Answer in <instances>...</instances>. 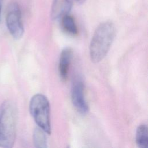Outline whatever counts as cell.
Here are the masks:
<instances>
[{
  "mask_svg": "<svg viewBox=\"0 0 148 148\" xmlns=\"http://www.w3.org/2000/svg\"><path fill=\"white\" fill-rule=\"evenodd\" d=\"M116 35L114 24L106 21L95 29L90 45V56L92 62L98 63L107 55Z\"/></svg>",
  "mask_w": 148,
  "mask_h": 148,
  "instance_id": "6da1fadb",
  "label": "cell"
},
{
  "mask_svg": "<svg viewBox=\"0 0 148 148\" xmlns=\"http://www.w3.org/2000/svg\"><path fill=\"white\" fill-rule=\"evenodd\" d=\"M17 108L10 101L0 105V147H13L16 136Z\"/></svg>",
  "mask_w": 148,
  "mask_h": 148,
  "instance_id": "7a4b0ae2",
  "label": "cell"
},
{
  "mask_svg": "<svg viewBox=\"0 0 148 148\" xmlns=\"http://www.w3.org/2000/svg\"><path fill=\"white\" fill-rule=\"evenodd\" d=\"M30 113L39 128L46 133H51L49 102L43 94H36L29 102Z\"/></svg>",
  "mask_w": 148,
  "mask_h": 148,
  "instance_id": "3957f363",
  "label": "cell"
},
{
  "mask_svg": "<svg viewBox=\"0 0 148 148\" xmlns=\"http://www.w3.org/2000/svg\"><path fill=\"white\" fill-rule=\"evenodd\" d=\"M8 29L15 39H20L24 34V27L21 20V14L18 5L16 2L10 3L6 16Z\"/></svg>",
  "mask_w": 148,
  "mask_h": 148,
  "instance_id": "277c9868",
  "label": "cell"
},
{
  "mask_svg": "<svg viewBox=\"0 0 148 148\" xmlns=\"http://www.w3.org/2000/svg\"><path fill=\"white\" fill-rule=\"evenodd\" d=\"M71 99L73 106L82 114L88 112V106L84 94V85L80 79H76L73 83L71 91Z\"/></svg>",
  "mask_w": 148,
  "mask_h": 148,
  "instance_id": "5b68a950",
  "label": "cell"
},
{
  "mask_svg": "<svg viewBox=\"0 0 148 148\" xmlns=\"http://www.w3.org/2000/svg\"><path fill=\"white\" fill-rule=\"evenodd\" d=\"M72 6V0H53L50 16L53 20L62 18L68 14Z\"/></svg>",
  "mask_w": 148,
  "mask_h": 148,
  "instance_id": "8992f818",
  "label": "cell"
},
{
  "mask_svg": "<svg viewBox=\"0 0 148 148\" xmlns=\"http://www.w3.org/2000/svg\"><path fill=\"white\" fill-rule=\"evenodd\" d=\"M72 57V50L71 47H65L61 51L59 60L58 71L60 76L62 80L65 81L67 79Z\"/></svg>",
  "mask_w": 148,
  "mask_h": 148,
  "instance_id": "52a82bcc",
  "label": "cell"
},
{
  "mask_svg": "<svg viewBox=\"0 0 148 148\" xmlns=\"http://www.w3.org/2000/svg\"><path fill=\"white\" fill-rule=\"evenodd\" d=\"M136 143L140 148H146L148 146V128L146 124L139 125L136 132Z\"/></svg>",
  "mask_w": 148,
  "mask_h": 148,
  "instance_id": "ba28073f",
  "label": "cell"
},
{
  "mask_svg": "<svg viewBox=\"0 0 148 148\" xmlns=\"http://www.w3.org/2000/svg\"><path fill=\"white\" fill-rule=\"evenodd\" d=\"M62 25L64 29L68 34L75 35L78 33V29L73 18L66 14L62 18Z\"/></svg>",
  "mask_w": 148,
  "mask_h": 148,
  "instance_id": "9c48e42d",
  "label": "cell"
},
{
  "mask_svg": "<svg viewBox=\"0 0 148 148\" xmlns=\"http://www.w3.org/2000/svg\"><path fill=\"white\" fill-rule=\"evenodd\" d=\"M45 133L39 127L35 129L33 134V140L36 147L46 148L47 147V139Z\"/></svg>",
  "mask_w": 148,
  "mask_h": 148,
  "instance_id": "30bf717a",
  "label": "cell"
},
{
  "mask_svg": "<svg viewBox=\"0 0 148 148\" xmlns=\"http://www.w3.org/2000/svg\"><path fill=\"white\" fill-rule=\"evenodd\" d=\"M77 3H83L86 0H75Z\"/></svg>",
  "mask_w": 148,
  "mask_h": 148,
  "instance_id": "8fae6325",
  "label": "cell"
},
{
  "mask_svg": "<svg viewBox=\"0 0 148 148\" xmlns=\"http://www.w3.org/2000/svg\"><path fill=\"white\" fill-rule=\"evenodd\" d=\"M2 0H0V16H1V6H2Z\"/></svg>",
  "mask_w": 148,
  "mask_h": 148,
  "instance_id": "7c38bea8",
  "label": "cell"
}]
</instances>
